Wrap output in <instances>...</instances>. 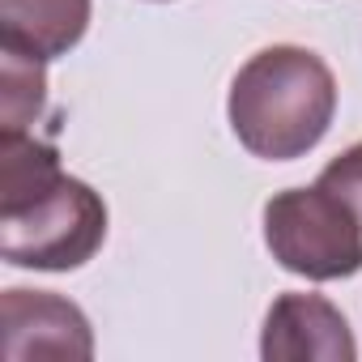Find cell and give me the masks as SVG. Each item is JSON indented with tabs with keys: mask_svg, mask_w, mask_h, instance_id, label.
Instances as JSON below:
<instances>
[{
	"mask_svg": "<svg viewBox=\"0 0 362 362\" xmlns=\"http://www.w3.org/2000/svg\"><path fill=\"white\" fill-rule=\"evenodd\" d=\"M107 205L60 170L56 145L30 132H0V260L13 269L73 273L98 256Z\"/></svg>",
	"mask_w": 362,
	"mask_h": 362,
	"instance_id": "cell-1",
	"label": "cell"
},
{
	"mask_svg": "<svg viewBox=\"0 0 362 362\" xmlns=\"http://www.w3.org/2000/svg\"><path fill=\"white\" fill-rule=\"evenodd\" d=\"M230 128L252 158L294 162L307 158L332 128L337 77L332 69L294 43L256 52L230 81Z\"/></svg>",
	"mask_w": 362,
	"mask_h": 362,
	"instance_id": "cell-2",
	"label": "cell"
},
{
	"mask_svg": "<svg viewBox=\"0 0 362 362\" xmlns=\"http://www.w3.org/2000/svg\"><path fill=\"white\" fill-rule=\"evenodd\" d=\"M264 247L307 281H341L362 273V222L328 188H286L264 205Z\"/></svg>",
	"mask_w": 362,
	"mask_h": 362,
	"instance_id": "cell-3",
	"label": "cell"
},
{
	"mask_svg": "<svg viewBox=\"0 0 362 362\" xmlns=\"http://www.w3.org/2000/svg\"><path fill=\"white\" fill-rule=\"evenodd\" d=\"M0 354L9 362L26 358H90L94 332L77 303L52 290H5L0 294Z\"/></svg>",
	"mask_w": 362,
	"mask_h": 362,
	"instance_id": "cell-4",
	"label": "cell"
},
{
	"mask_svg": "<svg viewBox=\"0 0 362 362\" xmlns=\"http://www.w3.org/2000/svg\"><path fill=\"white\" fill-rule=\"evenodd\" d=\"M260 358L264 362H354L358 341L341 307H332L324 294L290 290V294H277L264 315Z\"/></svg>",
	"mask_w": 362,
	"mask_h": 362,
	"instance_id": "cell-5",
	"label": "cell"
},
{
	"mask_svg": "<svg viewBox=\"0 0 362 362\" xmlns=\"http://www.w3.org/2000/svg\"><path fill=\"white\" fill-rule=\"evenodd\" d=\"M90 9V0H0V43L39 60H60L86 39Z\"/></svg>",
	"mask_w": 362,
	"mask_h": 362,
	"instance_id": "cell-6",
	"label": "cell"
},
{
	"mask_svg": "<svg viewBox=\"0 0 362 362\" xmlns=\"http://www.w3.org/2000/svg\"><path fill=\"white\" fill-rule=\"evenodd\" d=\"M47 60L26 56L18 47L0 43V111H5V132H26L47 103Z\"/></svg>",
	"mask_w": 362,
	"mask_h": 362,
	"instance_id": "cell-7",
	"label": "cell"
},
{
	"mask_svg": "<svg viewBox=\"0 0 362 362\" xmlns=\"http://www.w3.org/2000/svg\"><path fill=\"white\" fill-rule=\"evenodd\" d=\"M320 188H328L358 222H362V141L358 145H349L345 153H337L324 170H320V179H315Z\"/></svg>",
	"mask_w": 362,
	"mask_h": 362,
	"instance_id": "cell-8",
	"label": "cell"
}]
</instances>
